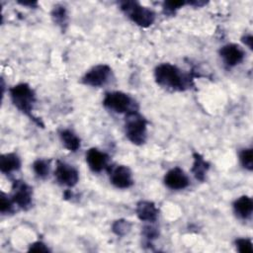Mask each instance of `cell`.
<instances>
[{
    "label": "cell",
    "instance_id": "obj_1",
    "mask_svg": "<svg viewBox=\"0 0 253 253\" xmlns=\"http://www.w3.org/2000/svg\"><path fill=\"white\" fill-rule=\"evenodd\" d=\"M194 75L186 73L178 66L163 62L154 69V79L158 86L172 92H182L194 85Z\"/></svg>",
    "mask_w": 253,
    "mask_h": 253
},
{
    "label": "cell",
    "instance_id": "obj_2",
    "mask_svg": "<svg viewBox=\"0 0 253 253\" xmlns=\"http://www.w3.org/2000/svg\"><path fill=\"white\" fill-rule=\"evenodd\" d=\"M9 96L16 109L29 117L39 126H43L42 121L33 114L36 103V93L28 83H19L11 87L9 89Z\"/></svg>",
    "mask_w": 253,
    "mask_h": 253
},
{
    "label": "cell",
    "instance_id": "obj_3",
    "mask_svg": "<svg viewBox=\"0 0 253 253\" xmlns=\"http://www.w3.org/2000/svg\"><path fill=\"white\" fill-rule=\"evenodd\" d=\"M119 6L121 11L138 27L148 28L155 21V12L149 7L141 5L138 1H120Z\"/></svg>",
    "mask_w": 253,
    "mask_h": 253
},
{
    "label": "cell",
    "instance_id": "obj_4",
    "mask_svg": "<svg viewBox=\"0 0 253 253\" xmlns=\"http://www.w3.org/2000/svg\"><path fill=\"white\" fill-rule=\"evenodd\" d=\"M147 120L138 112L128 113L125 117V133L134 145H142L147 139Z\"/></svg>",
    "mask_w": 253,
    "mask_h": 253
},
{
    "label": "cell",
    "instance_id": "obj_5",
    "mask_svg": "<svg viewBox=\"0 0 253 253\" xmlns=\"http://www.w3.org/2000/svg\"><path fill=\"white\" fill-rule=\"evenodd\" d=\"M103 106L117 114H128L138 111V105L135 100L128 94L122 91L107 92L103 99Z\"/></svg>",
    "mask_w": 253,
    "mask_h": 253
},
{
    "label": "cell",
    "instance_id": "obj_6",
    "mask_svg": "<svg viewBox=\"0 0 253 253\" xmlns=\"http://www.w3.org/2000/svg\"><path fill=\"white\" fill-rule=\"evenodd\" d=\"M10 198L16 207L27 211L33 205V188L23 180H13Z\"/></svg>",
    "mask_w": 253,
    "mask_h": 253
},
{
    "label": "cell",
    "instance_id": "obj_7",
    "mask_svg": "<svg viewBox=\"0 0 253 253\" xmlns=\"http://www.w3.org/2000/svg\"><path fill=\"white\" fill-rule=\"evenodd\" d=\"M113 70L108 64H97L91 67L82 77V83L91 87H103L112 78Z\"/></svg>",
    "mask_w": 253,
    "mask_h": 253
},
{
    "label": "cell",
    "instance_id": "obj_8",
    "mask_svg": "<svg viewBox=\"0 0 253 253\" xmlns=\"http://www.w3.org/2000/svg\"><path fill=\"white\" fill-rule=\"evenodd\" d=\"M108 171L110 182L118 189H128L133 185L131 170L126 165H109Z\"/></svg>",
    "mask_w": 253,
    "mask_h": 253
},
{
    "label": "cell",
    "instance_id": "obj_9",
    "mask_svg": "<svg viewBox=\"0 0 253 253\" xmlns=\"http://www.w3.org/2000/svg\"><path fill=\"white\" fill-rule=\"evenodd\" d=\"M54 178L59 185L72 188L79 181V171L76 167L64 161L57 160L54 169Z\"/></svg>",
    "mask_w": 253,
    "mask_h": 253
},
{
    "label": "cell",
    "instance_id": "obj_10",
    "mask_svg": "<svg viewBox=\"0 0 253 253\" xmlns=\"http://www.w3.org/2000/svg\"><path fill=\"white\" fill-rule=\"evenodd\" d=\"M218 53L223 63L228 68L240 64L245 57V52L243 48L236 43H227L222 45L219 48Z\"/></svg>",
    "mask_w": 253,
    "mask_h": 253
},
{
    "label": "cell",
    "instance_id": "obj_11",
    "mask_svg": "<svg viewBox=\"0 0 253 253\" xmlns=\"http://www.w3.org/2000/svg\"><path fill=\"white\" fill-rule=\"evenodd\" d=\"M163 182L167 188L175 191L184 190L190 185L188 175L180 167H174L168 170L164 175Z\"/></svg>",
    "mask_w": 253,
    "mask_h": 253
},
{
    "label": "cell",
    "instance_id": "obj_12",
    "mask_svg": "<svg viewBox=\"0 0 253 253\" xmlns=\"http://www.w3.org/2000/svg\"><path fill=\"white\" fill-rule=\"evenodd\" d=\"M85 158H86V163L88 164V167L94 173H99L107 169L109 166V160H110L109 155L106 152L101 151L96 147L89 148L86 152Z\"/></svg>",
    "mask_w": 253,
    "mask_h": 253
},
{
    "label": "cell",
    "instance_id": "obj_13",
    "mask_svg": "<svg viewBox=\"0 0 253 253\" xmlns=\"http://www.w3.org/2000/svg\"><path fill=\"white\" fill-rule=\"evenodd\" d=\"M158 209L153 202L139 201L135 207V213L137 217L143 222L154 223L158 218Z\"/></svg>",
    "mask_w": 253,
    "mask_h": 253
},
{
    "label": "cell",
    "instance_id": "obj_14",
    "mask_svg": "<svg viewBox=\"0 0 253 253\" xmlns=\"http://www.w3.org/2000/svg\"><path fill=\"white\" fill-rule=\"evenodd\" d=\"M232 207L233 211L237 217L241 219H248L253 211L252 198L247 195L240 196L233 202Z\"/></svg>",
    "mask_w": 253,
    "mask_h": 253
},
{
    "label": "cell",
    "instance_id": "obj_15",
    "mask_svg": "<svg viewBox=\"0 0 253 253\" xmlns=\"http://www.w3.org/2000/svg\"><path fill=\"white\" fill-rule=\"evenodd\" d=\"M21 158L15 152L4 153L0 156V171L3 174L9 175L21 168Z\"/></svg>",
    "mask_w": 253,
    "mask_h": 253
},
{
    "label": "cell",
    "instance_id": "obj_16",
    "mask_svg": "<svg viewBox=\"0 0 253 253\" xmlns=\"http://www.w3.org/2000/svg\"><path fill=\"white\" fill-rule=\"evenodd\" d=\"M209 169H210V163L205 159V157L199 152H194L193 165L191 168V172L194 175V177L198 181L204 182Z\"/></svg>",
    "mask_w": 253,
    "mask_h": 253
},
{
    "label": "cell",
    "instance_id": "obj_17",
    "mask_svg": "<svg viewBox=\"0 0 253 253\" xmlns=\"http://www.w3.org/2000/svg\"><path fill=\"white\" fill-rule=\"evenodd\" d=\"M59 137L63 144V146L72 152L77 151L81 146V139L80 137L69 128H64L59 131Z\"/></svg>",
    "mask_w": 253,
    "mask_h": 253
},
{
    "label": "cell",
    "instance_id": "obj_18",
    "mask_svg": "<svg viewBox=\"0 0 253 253\" xmlns=\"http://www.w3.org/2000/svg\"><path fill=\"white\" fill-rule=\"evenodd\" d=\"M50 16L53 23L64 32L68 26V14L66 8L63 5L57 4L52 8Z\"/></svg>",
    "mask_w": 253,
    "mask_h": 253
},
{
    "label": "cell",
    "instance_id": "obj_19",
    "mask_svg": "<svg viewBox=\"0 0 253 253\" xmlns=\"http://www.w3.org/2000/svg\"><path fill=\"white\" fill-rule=\"evenodd\" d=\"M50 159L39 158L34 161L32 168L35 175L40 179H45L50 171Z\"/></svg>",
    "mask_w": 253,
    "mask_h": 253
},
{
    "label": "cell",
    "instance_id": "obj_20",
    "mask_svg": "<svg viewBox=\"0 0 253 253\" xmlns=\"http://www.w3.org/2000/svg\"><path fill=\"white\" fill-rule=\"evenodd\" d=\"M141 235L146 245H152V241L159 236V230L153 225V223L147 222V224H145L141 229Z\"/></svg>",
    "mask_w": 253,
    "mask_h": 253
},
{
    "label": "cell",
    "instance_id": "obj_21",
    "mask_svg": "<svg viewBox=\"0 0 253 253\" xmlns=\"http://www.w3.org/2000/svg\"><path fill=\"white\" fill-rule=\"evenodd\" d=\"M131 229V223L124 218L117 219L112 224V231L117 236H125L126 235Z\"/></svg>",
    "mask_w": 253,
    "mask_h": 253
},
{
    "label": "cell",
    "instance_id": "obj_22",
    "mask_svg": "<svg viewBox=\"0 0 253 253\" xmlns=\"http://www.w3.org/2000/svg\"><path fill=\"white\" fill-rule=\"evenodd\" d=\"M187 5L186 1H164L162 3V12L165 16H175L176 12Z\"/></svg>",
    "mask_w": 253,
    "mask_h": 253
},
{
    "label": "cell",
    "instance_id": "obj_23",
    "mask_svg": "<svg viewBox=\"0 0 253 253\" xmlns=\"http://www.w3.org/2000/svg\"><path fill=\"white\" fill-rule=\"evenodd\" d=\"M239 161L243 168L248 171L253 169V150L252 148H244L239 152Z\"/></svg>",
    "mask_w": 253,
    "mask_h": 253
},
{
    "label": "cell",
    "instance_id": "obj_24",
    "mask_svg": "<svg viewBox=\"0 0 253 253\" xmlns=\"http://www.w3.org/2000/svg\"><path fill=\"white\" fill-rule=\"evenodd\" d=\"M14 203L10 196L6 195L4 192L1 193V198H0V211L2 214H8L12 213L14 211Z\"/></svg>",
    "mask_w": 253,
    "mask_h": 253
},
{
    "label": "cell",
    "instance_id": "obj_25",
    "mask_svg": "<svg viewBox=\"0 0 253 253\" xmlns=\"http://www.w3.org/2000/svg\"><path fill=\"white\" fill-rule=\"evenodd\" d=\"M235 247L240 253H252L253 252V244L250 238H236L234 241Z\"/></svg>",
    "mask_w": 253,
    "mask_h": 253
},
{
    "label": "cell",
    "instance_id": "obj_26",
    "mask_svg": "<svg viewBox=\"0 0 253 253\" xmlns=\"http://www.w3.org/2000/svg\"><path fill=\"white\" fill-rule=\"evenodd\" d=\"M28 251H30V252H49L50 249L47 247V245L45 243L38 240L29 245Z\"/></svg>",
    "mask_w": 253,
    "mask_h": 253
},
{
    "label": "cell",
    "instance_id": "obj_27",
    "mask_svg": "<svg viewBox=\"0 0 253 253\" xmlns=\"http://www.w3.org/2000/svg\"><path fill=\"white\" fill-rule=\"evenodd\" d=\"M241 42H242L246 46H248L250 49L253 48V37H252L251 34L244 35V36L241 38Z\"/></svg>",
    "mask_w": 253,
    "mask_h": 253
},
{
    "label": "cell",
    "instance_id": "obj_28",
    "mask_svg": "<svg viewBox=\"0 0 253 253\" xmlns=\"http://www.w3.org/2000/svg\"><path fill=\"white\" fill-rule=\"evenodd\" d=\"M208 2L207 1H202V0H193V1H187V5H191V6H193V7H198V8H200V7H203V6H205L206 4H207Z\"/></svg>",
    "mask_w": 253,
    "mask_h": 253
},
{
    "label": "cell",
    "instance_id": "obj_29",
    "mask_svg": "<svg viewBox=\"0 0 253 253\" xmlns=\"http://www.w3.org/2000/svg\"><path fill=\"white\" fill-rule=\"evenodd\" d=\"M19 4L23 6H28L31 8H37L38 7V2L37 1H18Z\"/></svg>",
    "mask_w": 253,
    "mask_h": 253
}]
</instances>
